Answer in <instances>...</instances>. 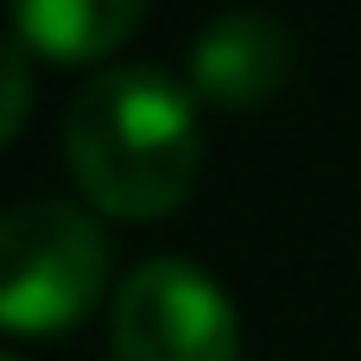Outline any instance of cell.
Here are the masks:
<instances>
[{
  "instance_id": "cell-4",
  "label": "cell",
  "mask_w": 361,
  "mask_h": 361,
  "mask_svg": "<svg viewBox=\"0 0 361 361\" xmlns=\"http://www.w3.org/2000/svg\"><path fill=\"white\" fill-rule=\"evenodd\" d=\"M292 76V32L273 13H222L190 44V82L216 108H260Z\"/></svg>"
},
{
  "instance_id": "cell-2",
  "label": "cell",
  "mask_w": 361,
  "mask_h": 361,
  "mask_svg": "<svg viewBox=\"0 0 361 361\" xmlns=\"http://www.w3.org/2000/svg\"><path fill=\"white\" fill-rule=\"evenodd\" d=\"M108 228L63 203L32 197L0 216V330L51 336L89 317L108 286Z\"/></svg>"
},
{
  "instance_id": "cell-3",
  "label": "cell",
  "mask_w": 361,
  "mask_h": 361,
  "mask_svg": "<svg viewBox=\"0 0 361 361\" xmlns=\"http://www.w3.org/2000/svg\"><path fill=\"white\" fill-rule=\"evenodd\" d=\"M241 330L228 292L178 260H140L114 292V355L121 361H235Z\"/></svg>"
},
{
  "instance_id": "cell-6",
  "label": "cell",
  "mask_w": 361,
  "mask_h": 361,
  "mask_svg": "<svg viewBox=\"0 0 361 361\" xmlns=\"http://www.w3.org/2000/svg\"><path fill=\"white\" fill-rule=\"evenodd\" d=\"M25 102H32V51L19 38H0V146L19 133Z\"/></svg>"
},
{
  "instance_id": "cell-7",
  "label": "cell",
  "mask_w": 361,
  "mask_h": 361,
  "mask_svg": "<svg viewBox=\"0 0 361 361\" xmlns=\"http://www.w3.org/2000/svg\"><path fill=\"white\" fill-rule=\"evenodd\" d=\"M0 361H19V355H6V349H0Z\"/></svg>"
},
{
  "instance_id": "cell-1",
  "label": "cell",
  "mask_w": 361,
  "mask_h": 361,
  "mask_svg": "<svg viewBox=\"0 0 361 361\" xmlns=\"http://www.w3.org/2000/svg\"><path fill=\"white\" fill-rule=\"evenodd\" d=\"M63 152L108 216H171L197 184V102L152 63H114L70 95Z\"/></svg>"
},
{
  "instance_id": "cell-5",
  "label": "cell",
  "mask_w": 361,
  "mask_h": 361,
  "mask_svg": "<svg viewBox=\"0 0 361 361\" xmlns=\"http://www.w3.org/2000/svg\"><path fill=\"white\" fill-rule=\"evenodd\" d=\"M140 19H146L140 0H19L13 38L44 63H89L108 57Z\"/></svg>"
}]
</instances>
